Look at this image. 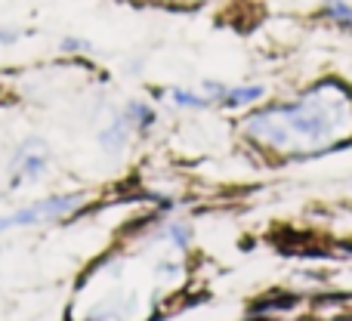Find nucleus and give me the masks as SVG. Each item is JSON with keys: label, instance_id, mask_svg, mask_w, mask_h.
Listing matches in <instances>:
<instances>
[{"label": "nucleus", "instance_id": "nucleus-2", "mask_svg": "<svg viewBox=\"0 0 352 321\" xmlns=\"http://www.w3.org/2000/svg\"><path fill=\"white\" fill-rule=\"evenodd\" d=\"M269 111L285 118L287 127L297 130V133L306 136V140H324V136L331 133V115L322 102H306V99H300V102L272 105Z\"/></svg>", "mask_w": 352, "mask_h": 321}, {"label": "nucleus", "instance_id": "nucleus-9", "mask_svg": "<svg viewBox=\"0 0 352 321\" xmlns=\"http://www.w3.org/2000/svg\"><path fill=\"white\" fill-rule=\"evenodd\" d=\"M287 306H294V297H281V300H275V303H254V316H263V312H278V309H287Z\"/></svg>", "mask_w": 352, "mask_h": 321}, {"label": "nucleus", "instance_id": "nucleus-7", "mask_svg": "<svg viewBox=\"0 0 352 321\" xmlns=\"http://www.w3.org/2000/svg\"><path fill=\"white\" fill-rule=\"evenodd\" d=\"M127 121L136 124V127H152V124H155V111L148 109V105H142V102H133L127 109Z\"/></svg>", "mask_w": 352, "mask_h": 321}, {"label": "nucleus", "instance_id": "nucleus-1", "mask_svg": "<svg viewBox=\"0 0 352 321\" xmlns=\"http://www.w3.org/2000/svg\"><path fill=\"white\" fill-rule=\"evenodd\" d=\"M84 204V195H53V198L34 201V204L22 207V210L10 213V217H0V232L12 229V225H41V223H53V219H62L68 213H74Z\"/></svg>", "mask_w": 352, "mask_h": 321}, {"label": "nucleus", "instance_id": "nucleus-3", "mask_svg": "<svg viewBox=\"0 0 352 321\" xmlns=\"http://www.w3.org/2000/svg\"><path fill=\"white\" fill-rule=\"evenodd\" d=\"M16 179H37L47 170V148L41 146V140H28L22 146V152L16 155Z\"/></svg>", "mask_w": 352, "mask_h": 321}, {"label": "nucleus", "instance_id": "nucleus-8", "mask_svg": "<svg viewBox=\"0 0 352 321\" xmlns=\"http://www.w3.org/2000/svg\"><path fill=\"white\" fill-rule=\"evenodd\" d=\"M173 102L182 105V109H204L207 99L195 96V93H188V90H173Z\"/></svg>", "mask_w": 352, "mask_h": 321}, {"label": "nucleus", "instance_id": "nucleus-10", "mask_svg": "<svg viewBox=\"0 0 352 321\" xmlns=\"http://www.w3.org/2000/svg\"><path fill=\"white\" fill-rule=\"evenodd\" d=\"M170 241L176 247H188V241H192V232H188V225H170Z\"/></svg>", "mask_w": 352, "mask_h": 321}, {"label": "nucleus", "instance_id": "nucleus-12", "mask_svg": "<svg viewBox=\"0 0 352 321\" xmlns=\"http://www.w3.org/2000/svg\"><path fill=\"white\" fill-rule=\"evenodd\" d=\"M16 41V31H3L0 28V43H12Z\"/></svg>", "mask_w": 352, "mask_h": 321}, {"label": "nucleus", "instance_id": "nucleus-4", "mask_svg": "<svg viewBox=\"0 0 352 321\" xmlns=\"http://www.w3.org/2000/svg\"><path fill=\"white\" fill-rule=\"evenodd\" d=\"M127 133H130V121H127V115H124V118H118L109 130H102L99 142H102V148H109V152H121V148L127 146Z\"/></svg>", "mask_w": 352, "mask_h": 321}, {"label": "nucleus", "instance_id": "nucleus-11", "mask_svg": "<svg viewBox=\"0 0 352 321\" xmlns=\"http://www.w3.org/2000/svg\"><path fill=\"white\" fill-rule=\"evenodd\" d=\"M90 47V43L87 41H74V37H68V41H62V49H65V53H74V49H87Z\"/></svg>", "mask_w": 352, "mask_h": 321}, {"label": "nucleus", "instance_id": "nucleus-6", "mask_svg": "<svg viewBox=\"0 0 352 321\" xmlns=\"http://www.w3.org/2000/svg\"><path fill=\"white\" fill-rule=\"evenodd\" d=\"M324 16H328L331 22L343 25V28H352V6L343 3V0H328V3H324Z\"/></svg>", "mask_w": 352, "mask_h": 321}, {"label": "nucleus", "instance_id": "nucleus-5", "mask_svg": "<svg viewBox=\"0 0 352 321\" xmlns=\"http://www.w3.org/2000/svg\"><path fill=\"white\" fill-rule=\"evenodd\" d=\"M263 87H241V90H226L223 96H219V102L226 105V109H238V105H248V102H256V99H263Z\"/></svg>", "mask_w": 352, "mask_h": 321}, {"label": "nucleus", "instance_id": "nucleus-13", "mask_svg": "<svg viewBox=\"0 0 352 321\" xmlns=\"http://www.w3.org/2000/svg\"><path fill=\"white\" fill-rule=\"evenodd\" d=\"M346 250H349V254H352V244H346Z\"/></svg>", "mask_w": 352, "mask_h": 321}]
</instances>
